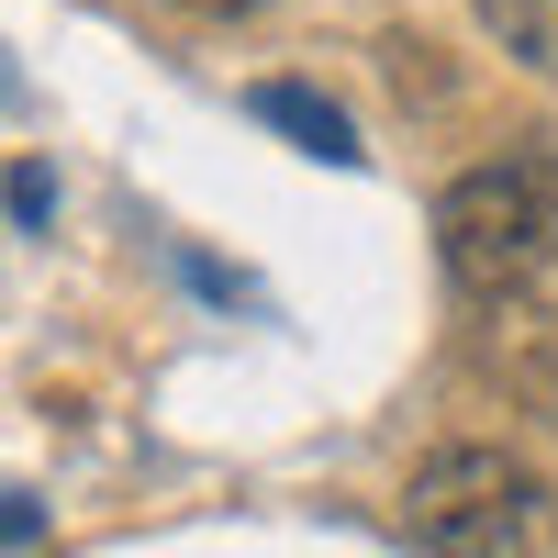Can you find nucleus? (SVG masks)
<instances>
[{"label":"nucleus","instance_id":"nucleus-5","mask_svg":"<svg viewBox=\"0 0 558 558\" xmlns=\"http://www.w3.org/2000/svg\"><path fill=\"white\" fill-rule=\"evenodd\" d=\"M502 380H514L536 413H558V324H536V336H514V347H502Z\"/></svg>","mask_w":558,"mask_h":558},{"label":"nucleus","instance_id":"nucleus-1","mask_svg":"<svg viewBox=\"0 0 558 558\" xmlns=\"http://www.w3.org/2000/svg\"><path fill=\"white\" fill-rule=\"evenodd\" d=\"M436 257L481 313H514L558 279V146H502L436 191Z\"/></svg>","mask_w":558,"mask_h":558},{"label":"nucleus","instance_id":"nucleus-6","mask_svg":"<svg viewBox=\"0 0 558 558\" xmlns=\"http://www.w3.org/2000/svg\"><path fill=\"white\" fill-rule=\"evenodd\" d=\"M45 202H57V191H45V168L23 157V168H12V223H23V235H34V223H45Z\"/></svg>","mask_w":558,"mask_h":558},{"label":"nucleus","instance_id":"nucleus-3","mask_svg":"<svg viewBox=\"0 0 558 558\" xmlns=\"http://www.w3.org/2000/svg\"><path fill=\"white\" fill-rule=\"evenodd\" d=\"M246 112H257V123H279V134H291L302 157H324V168H357V157H368V146H357V123L324 101L313 78H257V101H246Z\"/></svg>","mask_w":558,"mask_h":558},{"label":"nucleus","instance_id":"nucleus-7","mask_svg":"<svg viewBox=\"0 0 558 558\" xmlns=\"http://www.w3.org/2000/svg\"><path fill=\"white\" fill-rule=\"evenodd\" d=\"M179 12H202V23H246V12H268V0H179Z\"/></svg>","mask_w":558,"mask_h":558},{"label":"nucleus","instance_id":"nucleus-4","mask_svg":"<svg viewBox=\"0 0 558 558\" xmlns=\"http://www.w3.org/2000/svg\"><path fill=\"white\" fill-rule=\"evenodd\" d=\"M470 12H481V34H492L525 78L558 89V0H470Z\"/></svg>","mask_w":558,"mask_h":558},{"label":"nucleus","instance_id":"nucleus-2","mask_svg":"<svg viewBox=\"0 0 558 558\" xmlns=\"http://www.w3.org/2000/svg\"><path fill=\"white\" fill-rule=\"evenodd\" d=\"M402 525L425 558H558V481L514 447H436L402 492Z\"/></svg>","mask_w":558,"mask_h":558}]
</instances>
